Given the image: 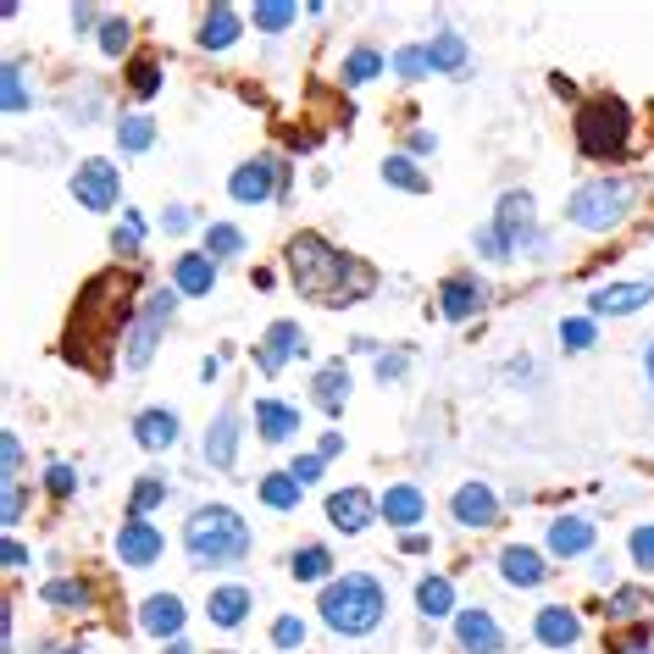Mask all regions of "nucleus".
<instances>
[{
  "mask_svg": "<svg viewBox=\"0 0 654 654\" xmlns=\"http://www.w3.org/2000/svg\"><path fill=\"white\" fill-rule=\"evenodd\" d=\"M416 610H422V615H450V610H455V588H450V577H428V582H416Z\"/></svg>",
  "mask_w": 654,
  "mask_h": 654,
  "instance_id": "31",
  "label": "nucleus"
},
{
  "mask_svg": "<svg viewBox=\"0 0 654 654\" xmlns=\"http://www.w3.org/2000/svg\"><path fill=\"white\" fill-rule=\"evenodd\" d=\"M95 23V7H73V29H89Z\"/></svg>",
  "mask_w": 654,
  "mask_h": 654,
  "instance_id": "61",
  "label": "nucleus"
},
{
  "mask_svg": "<svg viewBox=\"0 0 654 654\" xmlns=\"http://www.w3.org/2000/svg\"><path fill=\"white\" fill-rule=\"evenodd\" d=\"M316 455H327V461H334V455H345V439H339V433H327V439H321V450H316Z\"/></svg>",
  "mask_w": 654,
  "mask_h": 654,
  "instance_id": "58",
  "label": "nucleus"
},
{
  "mask_svg": "<svg viewBox=\"0 0 654 654\" xmlns=\"http://www.w3.org/2000/svg\"><path fill=\"white\" fill-rule=\"evenodd\" d=\"M45 604H56V610H89V588L78 582V577H51L45 582Z\"/></svg>",
  "mask_w": 654,
  "mask_h": 654,
  "instance_id": "37",
  "label": "nucleus"
},
{
  "mask_svg": "<svg viewBox=\"0 0 654 654\" xmlns=\"http://www.w3.org/2000/svg\"><path fill=\"white\" fill-rule=\"evenodd\" d=\"M200 455H205L217 472H233V455H239V411H217V422H211L205 439H200Z\"/></svg>",
  "mask_w": 654,
  "mask_h": 654,
  "instance_id": "15",
  "label": "nucleus"
},
{
  "mask_svg": "<svg viewBox=\"0 0 654 654\" xmlns=\"http://www.w3.org/2000/svg\"><path fill=\"white\" fill-rule=\"evenodd\" d=\"M310 400H316L327 416H339V411H345V400H350V367H345V361L321 367V372L310 378Z\"/></svg>",
  "mask_w": 654,
  "mask_h": 654,
  "instance_id": "23",
  "label": "nucleus"
},
{
  "mask_svg": "<svg viewBox=\"0 0 654 654\" xmlns=\"http://www.w3.org/2000/svg\"><path fill=\"white\" fill-rule=\"evenodd\" d=\"M400 549H405V555H428V549H433V538H428V532H405V538H400Z\"/></svg>",
  "mask_w": 654,
  "mask_h": 654,
  "instance_id": "57",
  "label": "nucleus"
},
{
  "mask_svg": "<svg viewBox=\"0 0 654 654\" xmlns=\"http://www.w3.org/2000/svg\"><path fill=\"white\" fill-rule=\"evenodd\" d=\"M228 194H233L239 205H261V200L272 194V161H266V156H255V161H244V167L233 172V183H228Z\"/></svg>",
  "mask_w": 654,
  "mask_h": 654,
  "instance_id": "24",
  "label": "nucleus"
},
{
  "mask_svg": "<svg viewBox=\"0 0 654 654\" xmlns=\"http://www.w3.org/2000/svg\"><path fill=\"white\" fill-rule=\"evenodd\" d=\"M0 466H7V483H18V466H23V439L18 433H0Z\"/></svg>",
  "mask_w": 654,
  "mask_h": 654,
  "instance_id": "49",
  "label": "nucleus"
},
{
  "mask_svg": "<svg viewBox=\"0 0 654 654\" xmlns=\"http://www.w3.org/2000/svg\"><path fill=\"white\" fill-rule=\"evenodd\" d=\"M167 654H189V643H183V637H178V643H167Z\"/></svg>",
  "mask_w": 654,
  "mask_h": 654,
  "instance_id": "63",
  "label": "nucleus"
},
{
  "mask_svg": "<svg viewBox=\"0 0 654 654\" xmlns=\"http://www.w3.org/2000/svg\"><path fill=\"white\" fill-rule=\"evenodd\" d=\"M383 67H389V56H378V51H350V62H345V84H372Z\"/></svg>",
  "mask_w": 654,
  "mask_h": 654,
  "instance_id": "41",
  "label": "nucleus"
},
{
  "mask_svg": "<svg viewBox=\"0 0 654 654\" xmlns=\"http://www.w3.org/2000/svg\"><path fill=\"white\" fill-rule=\"evenodd\" d=\"M51 654H84V648H78V643H73V648H51Z\"/></svg>",
  "mask_w": 654,
  "mask_h": 654,
  "instance_id": "64",
  "label": "nucleus"
},
{
  "mask_svg": "<svg viewBox=\"0 0 654 654\" xmlns=\"http://www.w3.org/2000/svg\"><path fill=\"white\" fill-rule=\"evenodd\" d=\"M128 84H134L139 101H156V95H161V62H150V56L128 62Z\"/></svg>",
  "mask_w": 654,
  "mask_h": 654,
  "instance_id": "39",
  "label": "nucleus"
},
{
  "mask_svg": "<svg viewBox=\"0 0 654 654\" xmlns=\"http://www.w3.org/2000/svg\"><path fill=\"white\" fill-rule=\"evenodd\" d=\"M433 145H439L433 134H411V150H416V156H433Z\"/></svg>",
  "mask_w": 654,
  "mask_h": 654,
  "instance_id": "59",
  "label": "nucleus"
},
{
  "mask_svg": "<svg viewBox=\"0 0 654 654\" xmlns=\"http://www.w3.org/2000/svg\"><path fill=\"white\" fill-rule=\"evenodd\" d=\"M128 40H134V29H128L123 18H106V23H101V45H106V56H123Z\"/></svg>",
  "mask_w": 654,
  "mask_h": 654,
  "instance_id": "45",
  "label": "nucleus"
},
{
  "mask_svg": "<svg viewBox=\"0 0 654 654\" xmlns=\"http://www.w3.org/2000/svg\"><path fill=\"white\" fill-rule=\"evenodd\" d=\"M283 261H288V277L305 299H321V305H350L361 294H372V272L345 255L339 244H327L321 233H294L283 244Z\"/></svg>",
  "mask_w": 654,
  "mask_h": 654,
  "instance_id": "1",
  "label": "nucleus"
},
{
  "mask_svg": "<svg viewBox=\"0 0 654 654\" xmlns=\"http://www.w3.org/2000/svg\"><path fill=\"white\" fill-rule=\"evenodd\" d=\"M45 488H51L56 499H73V494H78V472H73V466H51V472H45Z\"/></svg>",
  "mask_w": 654,
  "mask_h": 654,
  "instance_id": "50",
  "label": "nucleus"
},
{
  "mask_svg": "<svg viewBox=\"0 0 654 654\" xmlns=\"http://www.w3.org/2000/svg\"><path fill=\"white\" fill-rule=\"evenodd\" d=\"M161 228H167V233H183V228H189V205H167V211H161Z\"/></svg>",
  "mask_w": 654,
  "mask_h": 654,
  "instance_id": "54",
  "label": "nucleus"
},
{
  "mask_svg": "<svg viewBox=\"0 0 654 654\" xmlns=\"http://www.w3.org/2000/svg\"><path fill=\"white\" fill-rule=\"evenodd\" d=\"M250 610H255V593L244 588V582H222V588H211V599H205V615L228 632V626H239V621H250Z\"/></svg>",
  "mask_w": 654,
  "mask_h": 654,
  "instance_id": "18",
  "label": "nucleus"
},
{
  "mask_svg": "<svg viewBox=\"0 0 654 654\" xmlns=\"http://www.w3.org/2000/svg\"><path fill=\"white\" fill-rule=\"evenodd\" d=\"M117 145H123V150H134V156H139V150H150V145H156V123H150L145 112L123 117V123H117Z\"/></svg>",
  "mask_w": 654,
  "mask_h": 654,
  "instance_id": "34",
  "label": "nucleus"
},
{
  "mask_svg": "<svg viewBox=\"0 0 654 654\" xmlns=\"http://www.w3.org/2000/svg\"><path fill=\"white\" fill-rule=\"evenodd\" d=\"M532 632H538V643H544V648H571V643L582 637L577 610H566V604H544V610H538V621H532Z\"/></svg>",
  "mask_w": 654,
  "mask_h": 654,
  "instance_id": "22",
  "label": "nucleus"
},
{
  "mask_svg": "<svg viewBox=\"0 0 654 654\" xmlns=\"http://www.w3.org/2000/svg\"><path fill=\"white\" fill-rule=\"evenodd\" d=\"M172 305H178V288H156L145 294V310L134 316V334H128V372H145L161 334H167V321H172Z\"/></svg>",
  "mask_w": 654,
  "mask_h": 654,
  "instance_id": "7",
  "label": "nucleus"
},
{
  "mask_svg": "<svg viewBox=\"0 0 654 654\" xmlns=\"http://www.w3.org/2000/svg\"><path fill=\"white\" fill-rule=\"evenodd\" d=\"M239 34H244V23H239L233 7H205V18H200V45L205 51H228Z\"/></svg>",
  "mask_w": 654,
  "mask_h": 654,
  "instance_id": "28",
  "label": "nucleus"
},
{
  "mask_svg": "<svg viewBox=\"0 0 654 654\" xmlns=\"http://www.w3.org/2000/svg\"><path fill=\"white\" fill-rule=\"evenodd\" d=\"M621 654H654V648H648V632H637L632 643H621Z\"/></svg>",
  "mask_w": 654,
  "mask_h": 654,
  "instance_id": "60",
  "label": "nucleus"
},
{
  "mask_svg": "<svg viewBox=\"0 0 654 654\" xmlns=\"http://www.w3.org/2000/svg\"><path fill=\"white\" fill-rule=\"evenodd\" d=\"M588 549H593V521L588 516H560L549 527V555L555 560H582Z\"/></svg>",
  "mask_w": 654,
  "mask_h": 654,
  "instance_id": "19",
  "label": "nucleus"
},
{
  "mask_svg": "<svg viewBox=\"0 0 654 654\" xmlns=\"http://www.w3.org/2000/svg\"><path fill=\"white\" fill-rule=\"evenodd\" d=\"M261 499H266L272 510H294V505H299L294 472H266V477H261Z\"/></svg>",
  "mask_w": 654,
  "mask_h": 654,
  "instance_id": "33",
  "label": "nucleus"
},
{
  "mask_svg": "<svg viewBox=\"0 0 654 654\" xmlns=\"http://www.w3.org/2000/svg\"><path fill=\"white\" fill-rule=\"evenodd\" d=\"M383 610H389V593L367 571H350L334 588H321V621L334 626L339 637H367L383 621Z\"/></svg>",
  "mask_w": 654,
  "mask_h": 654,
  "instance_id": "3",
  "label": "nucleus"
},
{
  "mask_svg": "<svg viewBox=\"0 0 654 654\" xmlns=\"http://www.w3.org/2000/svg\"><path fill=\"white\" fill-rule=\"evenodd\" d=\"M161 527H150V521H128L123 532H117V560H128V566H156L161 560Z\"/></svg>",
  "mask_w": 654,
  "mask_h": 654,
  "instance_id": "17",
  "label": "nucleus"
},
{
  "mask_svg": "<svg viewBox=\"0 0 654 654\" xmlns=\"http://www.w3.org/2000/svg\"><path fill=\"white\" fill-rule=\"evenodd\" d=\"M455 637H461L466 654H499L505 648V632H499V621L488 610H461L455 615Z\"/></svg>",
  "mask_w": 654,
  "mask_h": 654,
  "instance_id": "14",
  "label": "nucleus"
},
{
  "mask_svg": "<svg viewBox=\"0 0 654 654\" xmlns=\"http://www.w3.org/2000/svg\"><path fill=\"white\" fill-rule=\"evenodd\" d=\"M593 339H599V327H593L588 316H571V321H560V345H566V350H588Z\"/></svg>",
  "mask_w": 654,
  "mask_h": 654,
  "instance_id": "44",
  "label": "nucleus"
},
{
  "mask_svg": "<svg viewBox=\"0 0 654 654\" xmlns=\"http://www.w3.org/2000/svg\"><path fill=\"white\" fill-rule=\"evenodd\" d=\"M378 516V499L367 488H339L334 499H327V521H334L339 532H367Z\"/></svg>",
  "mask_w": 654,
  "mask_h": 654,
  "instance_id": "11",
  "label": "nucleus"
},
{
  "mask_svg": "<svg viewBox=\"0 0 654 654\" xmlns=\"http://www.w3.org/2000/svg\"><path fill=\"white\" fill-rule=\"evenodd\" d=\"M654 299V277H632V283H604V288H593V316H626V310H637V305H648Z\"/></svg>",
  "mask_w": 654,
  "mask_h": 654,
  "instance_id": "10",
  "label": "nucleus"
},
{
  "mask_svg": "<svg viewBox=\"0 0 654 654\" xmlns=\"http://www.w3.org/2000/svg\"><path fill=\"white\" fill-rule=\"evenodd\" d=\"M139 239H145V217H139V211H128V217H123V233H112V244H117L123 255H134V250H139Z\"/></svg>",
  "mask_w": 654,
  "mask_h": 654,
  "instance_id": "46",
  "label": "nucleus"
},
{
  "mask_svg": "<svg viewBox=\"0 0 654 654\" xmlns=\"http://www.w3.org/2000/svg\"><path fill=\"white\" fill-rule=\"evenodd\" d=\"M321 466H327V455H294L288 461V472H294V483L305 488V483H316L321 477Z\"/></svg>",
  "mask_w": 654,
  "mask_h": 654,
  "instance_id": "51",
  "label": "nucleus"
},
{
  "mask_svg": "<svg viewBox=\"0 0 654 654\" xmlns=\"http://www.w3.org/2000/svg\"><path fill=\"white\" fill-rule=\"evenodd\" d=\"M378 378H389V383H394V378H405V356H400V350H394V356H383V361H378Z\"/></svg>",
  "mask_w": 654,
  "mask_h": 654,
  "instance_id": "55",
  "label": "nucleus"
},
{
  "mask_svg": "<svg viewBox=\"0 0 654 654\" xmlns=\"http://www.w3.org/2000/svg\"><path fill=\"white\" fill-rule=\"evenodd\" d=\"M288 356H305V334L294 321H272V334H266V345L255 350V367L266 372V378H277L283 367H288Z\"/></svg>",
  "mask_w": 654,
  "mask_h": 654,
  "instance_id": "12",
  "label": "nucleus"
},
{
  "mask_svg": "<svg viewBox=\"0 0 654 654\" xmlns=\"http://www.w3.org/2000/svg\"><path fill=\"white\" fill-rule=\"evenodd\" d=\"M394 73H400V78H422V73H433V51H428V45H405V51L394 56Z\"/></svg>",
  "mask_w": 654,
  "mask_h": 654,
  "instance_id": "43",
  "label": "nucleus"
},
{
  "mask_svg": "<svg viewBox=\"0 0 654 654\" xmlns=\"http://www.w3.org/2000/svg\"><path fill=\"white\" fill-rule=\"evenodd\" d=\"M383 178H389L394 189H405V194H422V189H428V178H422V167H416L411 156H383Z\"/></svg>",
  "mask_w": 654,
  "mask_h": 654,
  "instance_id": "35",
  "label": "nucleus"
},
{
  "mask_svg": "<svg viewBox=\"0 0 654 654\" xmlns=\"http://www.w3.org/2000/svg\"><path fill=\"white\" fill-rule=\"evenodd\" d=\"M239 250H244V233H239L233 222L205 228V255H211V261H228V255H239Z\"/></svg>",
  "mask_w": 654,
  "mask_h": 654,
  "instance_id": "40",
  "label": "nucleus"
},
{
  "mask_svg": "<svg viewBox=\"0 0 654 654\" xmlns=\"http://www.w3.org/2000/svg\"><path fill=\"white\" fill-rule=\"evenodd\" d=\"M0 106H7V112H29V106H34V95H29V84H23V62H7V67H0Z\"/></svg>",
  "mask_w": 654,
  "mask_h": 654,
  "instance_id": "32",
  "label": "nucleus"
},
{
  "mask_svg": "<svg viewBox=\"0 0 654 654\" xmlns=\"http://www.w3.org/2000/svg\"><path fill=\"white\" fill-rule=\"evenodd\" d=\"M139 626H145L150 637L178 643V637H183V599H178V593H150V599L139 604Z\"/></svg>",
  "mask_w": 654,
  "mask_h": 654,
  "instance_id": "13",
  "label": "nucleus"
},
{
  "mask_svg": "<svg viewBox=\"0 0 654 654\" xmlns=\"http://www.w3.org/2000/svg\"><path fill=\"white\" fill-rule=\"evenodd\" d=\"M288 571H294V582H321L327 571H334V555H327L321 544H305V549L288 555Z\"/></svg>",
  "mask_w": 654,
  "mask_h": 654,
  "instance_id": "29",
  "label": "nucleus"
},
{
  "mask_svg": "<svg viewBox=\"0 0 654 654\" xmlns=\"http://www.w3.org/2000/svg\"><path fill=\"white\" fill-rule=\"evenodd\" d=\"M428 51H433V73H461V67H466V45H461V34H439Z\"/></svg>",
  "mask_w": 654,
  "mask_h": 654,
  "instance_id": "38",
  "label": "nucleus"
},
{
  "mask_svg": "<svg viewBox=\"0 0 654 654\" xmlns=\"http://www.w3.org/2000/svg\"><path fill=\"white\" fill-rule=\"evenodd\" d=\"M134 439H139L150 455L172 450V444H178V411H172V405H150V411H139V416H134Z\"/></svg>",
  "mask_w": 654,
  "mask_h": 654,
  "instance_id": "16",
  "label": "nucleus"
},
{
  "mask_svg": "<svg viewBox=\"0 0 654 654\" xmlns=\"http://www.w3.org/2000/svg\"><path fill=\"white\" fill-rule=\"evenodd\" d=\"M156 505H167V483L161 477H139L134 483V499H128V521H145Z\"/></svg>",
  "mask_w": 654,
  "mask_h": 654,
  "instance_id": "36",
  "label": "nucleus"
},
{
  "mask_svg": "<svg viewBox=\"0 0 654 654\" xmlns=\"http://www.w3.org/2000/svg\"><path fill=\"white\" fill-rule=\"evenodd\" d=\"M499 577H505L510 588H538V582H544V560H538L527 544H505V549H499Z\"/></svg>",
  "mask_w": 654,
  "mask_h": 654,
  "instance_id": "26",
  "label": "nucleus"
},
{
  "mask_svg": "<svg viewBox=\"0 0 654 654\" xmlns=\"http://www.w3.org/2000/svg\"><path fill=\"white\" fill-rule=\"evenodd\" d=\"M439 305H444V321H472V316L483 310V283H472V277H444Z\"/></svg>",
  "mask_w": 654,
  "mask_h": 654,
  "instance_id": "25",
  "label": "nucleus"
},
{
  "mask_svg": "<svg viewBox=\"0 0 654 654\" xmlns=\"http://www.w3.org/2000/svg\"><path fill=\"white\" fill-rule=\"evenodd\" d=\"M494 233L510 255H544L549 244L538 239V217H532V194L527 189H505L494 205Z\"/></svg>",
  "mask_w": 654,
  "mask_h": 654,
  "instance_id": "6",
  "label": "nucleus"
},
{
  "mask_svg": "<svg viewBox=\"0 0 654 654\" xmlns=\"http://www.w3.org/2000/svg\"><path fill=\"white\" fill-rule=\"evenodd\" d=\"M299 12H305V7H294V0H255V7H250V23L266 29V34H277V29H288Z\"/></svg>",
  "mask_w": 654,
  "mask_h": 654,
  "instance_id": "30",
  "label": "nucleus"
},
{
  "mask_svg": "<svg viewBox=\"0 0 654 654\" xmlns=\"http://www.w3.org/2000/svg\"><path fill=\"white\" fill-rule=\"evenodd\" d=\"M637 205V183L626 178H599V183H582L566 205V217L582 228V233H610L626 211Z\"/></svg>",
  "mask_w": 654,
  "mask_h": 654,
  "instance_id": "5",
  "label": "nucleus"
},
{
  "mask_svg": "<svg viewBox=\"0 0 654 654\" xmlns=\"http://www.w3.org/2000/svg\"><path fill=\"white\" fill-rule=\"evenodd\" d=\"M626 555H632V566H637V571H654V527H637Z\"/></svg>",
  "mask_w": 654,
  "mask_h": 654,
  "instance_id": "48",
  "label": "nucleus"
},
{
  "mask_svg": "<svg viewBox=\"0 0 654 654\" xmlns=\"http://www.w3.org/2000/svg\"><path fill=\"white\" fill-rule=\"evenodd\" d=\"M571 128H577L582 156H626V145H632V112H626V101H615V95L582 101Z\"/></svg>",
  "mask_w": 654,
  "mask_h": 654,
  "instance_id": "4",
  "label": "nucleus"
},
{
  "mask_svg": "<svg viewBox=\"0 0 654 654\" xmlns=\"http://www.w3.org/2000/svg\"><path fill=\"white\" fill-rule=\"evenodd\" d=\"M172 288L178 294H189V299H200V294H211L217 288V261L205 255V250H189V255H178V266H172Z\"/></svg>",
  "mask_w": 654,
  "mask_h": 654,
  "instance_id": "20",
  "label": "nucleus"
},
{
  "mask_svg": "<svg viewBox=\"0 0 654 654\" xmlns=\"http://www.w3.org/2000/svg\"><path fill=\"white\" fill-rule=\"evenodd\" d=\"M477 250H483V255H488V261H510V250H505V244H499V233H494V222H488V228H483V233H477Z\"/></svg>",
  "mask_w": 654,
  "mask_h": 654,
  "instance_id": "52",
  "label": "nucleus"
},
{
  "mask_svg": "<svg viewBox=\"0 0 654 654\" xmlns=\"http://www.w3.org/2000/svg\"><path fill=\"white\" fill-rule=\"evenodd\" d=\"M272 643H277V648H299V643H305V621H299V615H277Z\"/></svg>",
  "mask_w": 654,
  "mask_h": 654,
  "instance_id": "47",
  "label": "nucleus"
},
{
  "mask_svg": "<svg viewBox=\"0 0 654 654\" xmlns=\"http://www.w3.org/2000/svg\"><path fill=\"white\" fill-rule=\"evenodd\" d=\"M255 428H261L266 444H288V439L299 433V411L283 405V400H261V405H255Z\"/></svg>",
  "mask_w": 654,
  "mask_h": 654,
  "instance_id": "27",
  "label": "nucleus"
},
{
  "mask_svg": "<svg viewBox=\"0 0 654 654\" xmlns=\"http://www.w3.org/2000/svg\"><path fill=\"white\" fill-rule=\"evenodd\" d=\"M450 516H455L461 527L483 532V527H494V521H499V499H494V488H488V483H461V488H455V499H450Z\"/></svg>",
  "mask_w": 654,
  "mask_h": 654,
  "instance_id": "9",
  "label": "nucleus"
},
{
  "mask_svg": "<svg viewBox=\"0 0 654 654\" xmlns=\"http://www.w3.org/2000/svg\"><path fill=\"white\" fill-rule=\"evenodd\" d=\"M23 499H29V494H23L18 483H7V505H0V516H7V527H12L18 516H23Z\"/></svg>",
  "mask_w": 654,
  "mask_h": 654,
  "instance_id": "53",
  "label": "nucleus"
},
{
  "mask_svg": "<svg viewBox=\"0 0 654 654\" xmlns=\"http://www.w3.org/2000/svg\"><path fill=\"white\" fill-rule=\"evenodd\" d=\"M0 560H7V566H12V571H18V566H23V560H29V549H23V544H18V538H7V544H0Z\"/></svg>",
  "mask_w": 654,
  "mask_h": 654,
  "instance_id": "56",
  "label": "nucleus"
},
{
  "mask_svg": "<svg viewBox=\"0 0 654 654\" xmlns=\"http://www.w3.org/2000/svg\"><path fill=\"white\" fill-rule=\"evenodd\" d=\"M643 604H648V588H621V593L604 599V621H626V615H637Z\"/></svg>",
  "mask_w": 654,
  "mask_h": 654,
  "instance_id": "42",
  "label": "nucleus"
},
{
  "mask_svg": "<svg viewBox=\"0 0 654 654\" xmlns=\"http://www.w3.org/2000/svg\"><path fill=\"white\" fill-rule=\"evenodd\" d=\"M643 367H648V383H654V345L643 350Z\"/></svg>",
  "mask_w": 654,
  "mask_h": 654,
  "instance_id": "62",
  "label": "nucleus"
},
{
  "mask_svg": "<svg viewBox=\"0 0 654 654\" xmlns=\"http://www.w3.org/2000/svg\"><path fill=\"white\" fill-rule=\"evenodd\" d=\"M117 189H123V178H117V167H112L106 156H89V161L73 172V200H78L84 211H112V205H117Z\"/></svg>",
  "mask_w": 654,
  "mask_h": 654,
  "instance_id": "8",
  "label": "nucleus"
},
{
  "mask_svg": "<svg viewBox=\"0 0 654 654\" xmlns=\"http://www.w3.org/2000/svg\"><path fill=\"white\" fill-rule=\"evenodd\" d=\"M378 510H383V521H394V527L416 532V521L428 516V499H422V488H411V483H394V488L378 499Z\"/></svg>",
  "mask_w": 654,
  "mask_h": 654,
  "instance_id": "21",
  "label": "nucleus"
},
{
  "mask_svg": "<svg viewBox=\"0 0 654 654\" xmlns=\"http://www.w3.org/2000/svg\"><path fill=\"white\" fill-rule=\"evenodd\" d=\"M183 544L194 566H233L250 555V521L228 505H200L183 521Z\"/></svg>",
  "mask_w": 654,
  "mask_h": 654,
  "instance_id": "2",
  "label": "nucleus"
}]
</instances>
